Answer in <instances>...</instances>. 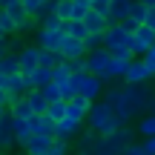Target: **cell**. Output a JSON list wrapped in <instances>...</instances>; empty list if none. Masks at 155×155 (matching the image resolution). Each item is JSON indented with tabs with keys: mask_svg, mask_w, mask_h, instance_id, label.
Listing matches in <instances>:
<instances>
[{
	"mask_svg": "<svg viewBox=\"0 0 155 155\" xmlns=\"http://www.w3.org/2000/svg\"><path fill=\"white\" fill-rule=\"evenodd\" d=\"M150 95H152V92L144 86V83H127V86L121 89V98H118V104H115L118 118L127 124V121H132L135 115H144V112H147V101H150Z\"/></svg>",
	"mask_w": 155,
	"mask_h": 155,
	"instance_id": "1",
	"label": "cell"
},
{
	"mask_svg": "<svg viewBox=\"0 0 155 155\" xmlns=\"http://www.w3.org/2000/svg\"><path fill=\"white\" fill-rule=\"evenodd\" d=\"M86 124H89V129H95L98 135H112L124 121L118 118L115 106L101 98V101H92V106H89V112H86Z\"/></svg>",
	"mask_w": 155,
	"mask_h": 155,
	"instance_id": "2",
	"label": "cell"
},
{
	"mask_svg": "<svg viewBox=\"0 0 155 155\" xmlns=\"http://www.w3.org/2000/svg\"><path fill=\"white\" fill-rule=\"evenodd\" d=\"M129 141H135V132L127 127V124H121L112 135H101V138L95 141L92 152L95 155H121L124 150H127Z\"/></svg>",
	"mask_w": 155,
	"mask_h": 155,
	"instance_id": "3",
	"label": "cell"
},
{
	"mask_svg": "<svg viewBox=\"0 0 155 155\" xmlns=\"http://www.w3.org/2000/svg\"><path fill=\"white\" fill-rule=\"evenodd\" d=\"M129 29L124 26L121 20H109V26L104 29V46L109 52H115V55H132V49H129Z\"/></svg>",
	"mask_w": 155,
	"mask_h": 155,
	"instance_id": "4",
	"label": "cell"
},
{
	"mask_svg": "<svg viewBox=\"0 0 155 155\" xmlns=\"http://www.w3.org/2000/svg\"><path fill=\"white\" fill-rule=\"evenodd\" d=\"M86 63H89V72L98 75L104 83H112V52L106 46H98V49H89L86 52Z\"/></svg>",
	"mask_w": 155,
	"mask_h": 155,
	"instance_id": "5",
	"label": "cell"
},
{
	"mask_svg": "<svg viewBox=\"0 0 155 155\" xmlns=\"http://www.w3.org/2000/svg\"><path fill=\"white\" fill-rule=\"evenodd\" d=\"M152 43H155V32L147 23H138V26L132 29V35H129V49H132V55L135 58L147 55V52L152 49Z\"/></svg>",
	"mask_w": 155,
	"mask_h": 155,
	"instance_id": "6",
	"label": "cell"
},
{
	"mask_svg": "<svg viewBox=\"0 0 155 155\" xmlns=\"http://www.w3.org/2000/svg\"><path fill=\"white\" fill-rule=\"evenodd\" d=\"M63 35H66V20L61 23V26H40L38 32H35V38H38V46L40 49H61V40Z\"/></svg>",
	"mask_w": 155,
	"mask_h": 155,
	"instance_id": "7",
	"label": "cell"
},
{
	"mask_svg": "<svg viewBox=\"0 0 155 155\" xmlns=\"http://www.w3.org/2000/svg\"><path fill=\"white\" fill-rule=\"evenodd\" d=\"M104 86L106 83L101 81L98 75H92V72L78 75V95H83V98H89V101H98L101 95H104Z\"/></svg>",
	"mask_w": 155,
	"mask_h": 155,
	"instance_id": "8",
	"label": "cell"
},
{
	"mask_svg": "<svg viewBox=\"0 0 155 155\" xmlns=\"http://www.w3.org/2000/svg\"><path fill=\"white\" fill-rule=\"evenodd\" d=\"M58 55H61L63 61H72V58H83V55H86V46H83V40H81V38H75V35H63Z\"/></svg>",
	"mask_w": 155,
	"mask_h": 155,
	"instance_id": "9",
	"label": "cell"
},
{
	"mask_svg": "<svg viewBox=\"0 0 155 155\" xmlns=\"http://www.w3.org/2000/svg\"><path fill=\"white\" fill-rule=\"evenodd\" d=\"M89 106H92V101H89V98H83V95H72V98H66V118L86 121Z\"/></svg>",
	"mask_w": 155,
	"mask_h": 155,
	"instance_id": "10",
	"label": "cell"
},
{
	"mask_svg": "<svg viewBox=\"0 0 155 155\" xmlns=\"http://www.w3.org/2000/svg\"><path fill=\"white\" fill-rule=\"evenodd\" d=\"M147 81H152V75L147 72L144 61H141V58H132L127 72H124V83H147Z\"/></svg>",
	"mask_w": 155,
	"mask_h": 155,
	"instance_id": "11",
	"label": "cell"
},
{
	"mask_svg": "<svg viewBox=\"0 0 155 155\" xmlns=\"http://www.w3.org/2000/svg\"><path fill=\"white\" fill-rule=\"evenodd\" d=\"M9 147H17L15 144V127H12V112L6 106L0 112V150H9Z\"/></svg>",
	"mask_w": 155,
	"mask_h": 155,
	"instance_id": "12",
	"label": "cell"
},
{
	"mask_svg": "<svg viewBox=\"0 0 155 155\" xmlns=\"http://www.w3.org/2000/svg\"><path fill=\"white\" fill-rule=\"evenodd\" d=\"M52 138H55V135H49V132H32V138H29V144L23 147V150L32 152V155H49Z\"/></svg>",
	"mask_w": 155,
	"mask_h": 155,
	"instance_id": "13",
	"label": "cell"
},
{
	"mask_svg": "<svg viewBox=\"0 0 155 155\" xmlns=\"http://www.w3.org/2000/svg\"><path fill=\"white\" fill-rule=\"evenodd\" d=\"M81 124H83V121H75V118H61V121L55 124V138H63V141L78 138V132H81Z\"/></svg>",
	"mask_w": 155,
	"mask_h": 155,
	"instance_id": "14",
	"label": "cell"
},
{
	"mask_svg": "<svg viewBox=\"0 0 155 155\" xmlns=\"http://www.w3.org/2000/svg\"><path fill=\"white\" fill-rule=\"evenodd\" d=\"M38 55H40V46H23L17 52V61H20V72H32L38 66Z\"/></svg>",
	"mask_w": 155,
	"mask_h": 155,
	"instance_id": "15",
	"label": "cell"
},
{
	"mask_svg": "<svg viewBox=\"0 0 155 155\" xmlns=\"http://www.w3.org/2000/svg\"><path fill=\"white\" fill-rule=\"evenodd\" d=\"M81 20L86 23V29H89V32H104V29L109 26V17H106V15H101L98 9H89L86 15L81 17Z\"/></svg>",
	"mask_w": 155,
	"mask_h": 155,
	"instance_id": "16",
	"label": "cell"
},
{
	"mask_svg": "<svg viewBox=\"0 0 155 155\" xmlns=\"http://www.w3.org/2000/svg\"><path fill=\"white\" fill-rule=\"evenodd\" d=\"M26 101H29V106H32V112H46V106H49V101H46V95H43V89L40 86H32V89H26Z\"/></svg>",
	"mask_w": 155,
	"mask_h": 155,
	"instance_id": "17",
	"label": "cell"
},
{
	"mask_svg": "<svg viewBox=\"0 0 155 155\" xmlns=\"http://www.w3.org/2000/svg\"><path fill=\"white\" fill-rule=\"evenodd\" d=\"M20 72V61H17V52H6L0 58V75L9 78V75H17Z\"/></svg>",
	"mask_w": 155,
	"mask_h": 155,
	"instance_id": "18",
	"label": "cell"
},
{
	"mask_svg": "<svg viewBox=\"0 0 155 155\" xmlns=\"http://www.w3.org/2000/svg\"><path fill=\"white\" fill-rule=\"evenodd\" d=\"M129 9H132V0H109V20L129 17Z\"/></svg>",
	"mask_w": 155,
	"mask_h": 155,
	"instance_id": "19",
	"label": "cell"
},
{
	"mask_svg": "<svg viewBox=\"0 0 155 155\" xmlns=\"http://www.w3.org/2000/svg\"><path fill=\"white\" fill-rule=\"evenodd\" d=\"M132 58L135 55H115V52H112V78H115V81H124V72H127Z\"/></svg>",
	"mask_w": 155,
	"mask_h": 155,
	"instance_id": "20",
	"label": "cell"
},
{
	"mask_svg": "<svg viewBox=\"0 0 155 155\" xmlns=\"http://www.w3.org/2000/svg\"><path fill=\"white\" fill-rule=\"evenodd\" d=\"M9 112H12V118H29V115H35L32 106H29V101H26V95H20V98L12 101V104H9Z\"/></svg>",
	"mask_w": 155,
	"mask_h": 155,
	"instance_id": "21",
	"label": "cell"
},
{
	"mask_svg": "<svg viewBox=\"0 0 155 155\" xmlns=\"http://www.w3.org/2000/svg\"><path fill=\"white\" fill-rule=\"evenodd\" d=\"M26 78H29L32 86H43V83L52 81V69H49V66H35L32 72H26Z\"/></svg>",
	"mask_w": 155,
	"mask_h": 155,
	"instance_id": "22",
	"label": "cell"
},
{
	"mask_svg": "<svg viewBox=\"0 0 155 155\" xmlns=\"http://www.w3.org/2000/svg\"><path fill=\"white\" fill-rule=\"evenodd\" d=\"M43 115H49L52 118V121H61V118H66V101H63V98H58V101H49V106H46V112H43Z\"/></svg>",
	"mask_w": 155,
	"mask_h": 155,
	"instance_id": "23",
	"label": "cell"
},
{
	"mask_svg": "<svg viewBox=\"0 0 155 155\" xmlns=\"http://www.w3.org/2000/svg\"><path fill=\"white\" fill-rule=\"evenodd\" d=\"M101 135L95 132V129H86V132H78V150L81 152H92V147H95V141H98Z\"/></svg>",
	"mask_w": 155,
	"mask_h": 155,
	"instance_id": "24",
	"label": "cell"
},
{
	"mask_svg": "<svg viewBox=\"0 0 155 155\" xmlns=\"http://www.w3.org/2000/svg\"><path fill=\"white\" fill-rule=\"evenodd\" d=\"M61 61H63V58L58 55L55 49H40V55H38V66H49V69H55Z\"/></svg>",
	"mask_w": 155,
	"mask_h": 155,
	"instance_id": "25",
	"label": "cell"
},
{
	"mask_svg": "<svg viewBox=\"0 0 155 155\" xmlns=\"http://www.w3.org/2000/svg\"><path fill=\"white\" fill-rule=\"evenodd\" d=\"M3 9L9 12L12 17H15V23H23V20H26V17H32V15H29L26 9H23V0H12V3H6Z\"/></svg>",
	"mask_w": 155,
	"mask_h": 155,
	"instance_id": "26",
	"label": "cell"
},
{
	"mask_svg": "<svg viewBox=\"0 0 155 155\" xmlns=\"http://www.w3.org/2000/svg\"><path fill=\"white\" fill-rule=\"evenodd\" d=\"M0 32H3L6 38H9V35H17V23L6 9H0Z\"/></svg>",
	"mask_w": 155,
	"mask_h": 155,
	"instance_id": "27",
	"label": "cell"
},
{
	"mask_svg": "<svg viewBox=\"0 0 155 155\" xmlns=\"http://www.w3.org/2000/svg\"><path fill=\"white\" fill-rule=\"evenodd\" d=\"M23 9H26L29 15H32L35 20L40 23V17H43V9H46V0H23Z\"/></svg>",
	"mask_w": 155,
	"mask_h": 155,
	"instance_id": "28",
	"label": "cell"
},
{
	"mask_svg": "<svg viewBox=\"0 0 155 155\" xmlns=\"http://www.w3.org/2000/svg\"><path fill=\"white\" fill-rule=\"evenodd\" d=\"M138 135H144V138L147 135H155V115L152 112H147V115L138 121Z\"/></svg>",
	"mask_w": 155,
	"mask_h": 155,
	"instance_id": "29",
	"label": "cell"
},
{
	"mask_svg": "<svg viewBox=\"0 0 155 155\" xmlns=\"http://www.w3.org/2000/svg\"><path fill=\"white\" fill-rule=\"evenodd\" d=\"M66 35H75V38H86L89 35V29H86V23L83 20H66Z\"/></svg>",
	"mask_w": 155,
	"mask_h": 155,
	"instance_id": "30",
	"label": "cell"
},
{
	"mask_svg": "<svg viewBox=\"0 0 155 155\" xmlns=\"http://www.w3.org/2000/svg\"><path fill=\"white\" fill-rule=\"evenodd\" d=\"M147 9H150L147 3H138V0H132V9H129V20H132V23H144Z\"/></svg>",
	"mask_w": 155,
	"mask_h": 155,
	"instance_id": "31",
	"label": "cell"
},
{
	"mask_svg": "<svg viewBox=\"0 0 155 155\" xmlns=\"http://www.w3.org/2000/svg\"><path fill=\"white\" fill-rule=\"evenodd\" d=\"M55 15L61 20H72V0H55Z\"/></svg>",
	"mask_w": 155,
	"mask_h": 155,
	"instance_id": "32",
	"label": "cell"
},
{
	"mask_svg": "<svg viewBox=\"0 0 155 155\" xmlns=\"http://www.w3.org/2000/svg\"><path fill=\"white\" fill-rule=\"evenodd\" d=\"M92 9V0H72V20H81Z\"/></svg>",
	"mask_w": 155,
	"mask_h": 155,
	"instance_id": "33",
	"label": "cell"
},
{
	"mask_svg": "<svg viewBox=\"0 0 155 155\" xmlns=\"http://www.w3.org/2000/svg\"><path fill=\"white\" fill-rule=\"evenodd\" d=\"M83 46H86V52H89V49H98V46H104V32H89L86 38H83Z\"/></svg>",
	"mask_w": 155,
	"mask_h": 155,
	"instance_id": "34",
	"label": "cell"
},
{
	"mask_svg": "<svg viewBox=\"0 0 155 155\" xmlns=\"http://www.w3.org/2000/svg\"><path fill=\"white\" fill-rule=\"evenodd\" d=\"M43 95H46V101H58V98H63L61 95V86H58V81H49V83H43Z\"/></svg>",
	"mask_w": 155,
	"mask_h": 155,
	"instance_id": "35",
	"label": "cell"
},
{
	"mask_svg": "<svg viewBox=\"0 0 155 155\" xmlns=\"http://www.w3.org/2000/svg\"><path fill=\"white\" fill-rule=\"evenodd\" d=\"M66 152H69V141H63V138H52L49 155H66Z\"/></svg>",
	"mask_w": 155,
	"mask_h": 155,
	"instance_id": "36",
	"label": "cell"
},
{
	"mask_svg": "<svg viewBox=\"0 0 155 155\" xmlns=\"http://www.w3.org/2000/svg\"><path fill=\"white\" fill-rule=\"evenodd\" d=\"M141 61H144L147 72H150V75L155 78V55H152V52H147V55H141Z\"/></svg>",
	"mask_w": 155,
	"mask_h": 155,
	"instance_id": "37",
	"label": "cell"
},
{
	"mask_svg": "<svg viewBox=\"0 0 155 155\" xmlns=\"http://www.w3.org/2000/svg\"><path fill=\"white\" fill-rule=\"evenodd\" d=\"M124 152H127V155H147V152H144V141H141V144H132V141H129Z\"/></svg>",
	"mask_w": 155,
	"mask_h": 155,
	"instance_id": "38",
	"label": "cell"
},
{
	"mask_svg": "<svg viewBox=\"0 0 155 155\" xmlns=\"http://www.w3.org/2000/svg\"><path fill=\"white\" fill-rule=\"evenodd\" d=\"M6 40H9V52H20V49H23V43H20V35H9Z\"/></svg>",
	"mask_w": 155,
	"mask_h": 155,
	"instance_id": "39",
	"label": "cell"
},
{
	"mask_svg": "<svg viewBox=\"0 0 155 155\" xmlns=\"http://www.w3.org/2000/svg\"><path fill=\"white\" fill-rule=\"evenodd\" d=\"M144 152L155 155V135H147V138H144Z\"/></svg>",
	"mask_w": 155,
	"mask_h": 155,
	"instance_id": "40",
	"label": "cell"
},
{
	"mask_svg": "<svg viewBox=\"0 0 155 155\" xmlns=\"http://www.w3.org/2000/svg\"><path fill=\"white\" fill-rule=\"evenodd\" d=\"M144 23H147V26H150L152 32H155V6H150V9H147V17H144Z\"/></svg>",
	"mask_w": 155,
	"mask_h": 155,
	"instance_id": "41",
	"label": "cell"
},
{
	"mask_svg": "<svg viewBox=\"0 0 155 155\" xmlns=\"http://www.w3.org/2000/svg\"><path fill=\"white\" fill-rule=\"evenodd\" d=\"M6 106H9V98H6V89H3V86H0V112H3V109H6Z\"/></svg>",
	"mask_w": 155,
	"mask_h": 155,
	"instance_id": "42",
	"label": "cell"
},
{
	"mask_svg": "<svg viewBox=\"0 0 155 155\" xmlns=\"http://www.w3.org/2000/svg\"><path fill=\"white\" fill-rule=\"evenodd\" d=\"M147 112H152V115H155V92L150 95V101H147Z\"/></svg>",
	"mask_w": 155,
	"mask_h": 155,
	"instance_id": "43",
	"label": "cell"
},
{
	"mask_svg": "<svg viewBox=\"0 0 155 155\" xmlns=\"http://www.w3.org/2000/svg\"><path fill=\"white\" fill-rule=\"evenodd\" d=\"M6 52H9V40H6V38H0V58H3Z\"/></svg>",
	"mask_w": 155,
	"mask_h": 155,
	"instance_id": "44",
	"label": "cell"
},
{
	"mask_svg": "<svg viewBox=\"0 0 155 155\" xmlns=\"http://www.w3.org/2000/svg\"><path fill=\"white\" fill-rule=\"evenodd\" d=\"M138 3H147V6H155V0H138Z\"/></svg>",
	"mask_w": 155,
	"mask_h": 155,
	"instance_id": "45",
	"label": "cell"
},
{
	"mask_svg": "<svg viewBox=\"0 0 155 155\" xmlns=\"http://www.w3.org/2000/svg\"><path fill=\"white\" fill-rule=\"evenodd\" d=\"M92 3H109V0H92Z\"/></svg>",
	"mask_w": 155,
	"mask_h": 155,
	"instance_id": "46",
	"label": "cell"
},
{
	"mask_svg": "<svg viewBox=\"0 0 155 155\" xmlns=\"http://www.w3.org/2000/svg\"><path fill=\"white\" fill-rule=\"evenodd\" d=\"M150 52H152V55H155V43H152V49H150Z\"/></svg>",
	"mask_w": 155,
	"mask_h": 155,
	"instance_id": "47",
	"label": "cell"
},
{
	"mask_svg": "<svg viewBox=\"0 0 155 155\" xmlns=\"http://www.w3.org/2000/svg\"><path fill=\"white\" fill-rule=\"evenodd\" d=\"M0 38H6V35H3V32H0Z\"/></svg>",
	"mask_w": 155,
	"mask_h": 155,
	"instance_id": "48",
	"label": "cell"
}]
</instances>
